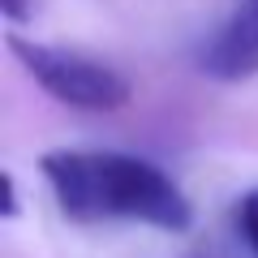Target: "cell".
Masks as SVG:
<instances>
[{"label": "cell", "mask_w": 258, "mask_h": 258, "mask_svg": "<svg viewBox=\"0 0 258 258\" xmlns=\"http://www.w3.org/2000/svg\"><path fill=\"white\" fill-rule=\"evenodd\" d=\"M39 172L52 185L60 215L78 224L129 220L159 232H189L194 203L159 164L129 151L60 147L39 159Z\"/></svg>", "instance_id": "1"}, {"label": "cell", "mask_w": 258, "mask_h": 258, "mask_svg": "<svg viewBox=\"0 0 258 258\" xmlns=\"http://www.w3.org/2000/svg\"><path fill=\"white\" fill-rule=\"evenodd\" d=\"M9 52L22 60V69L35 78L39 91H47L64 108L116 112L134 95L129 78L120 69H112L108 60H95V56L69 52V47H56V43H39V39H22V35H9Z\"/></svg>", "instance_id": "2"}, {"label": "cell", "mask_w": 258, "mask_h": 258, "mask_svg": "<svg viewBox=\"0 0 258 258\" xmlns=\"http://www.w3.org/2000/svg\"><path fill=\"white\" fill-rule=\"evenodd\" d=\"M198 69L215 82H249L258 78V0H237L220 22L207 47L198 52Z\"/></svg>", "instance_id": "3"}, {"label": "cell", "mask_w": 258, "mask_h": 258, "mask_svg": "<svg viewBox=\"0 0 258 258\" xmlns=\"http://www.w3.org/2000/svg\"><path fill=\"white\" fill-rule=\"evenodd\" d=\"M232 228L237 241L245 245V258H258V189L241 194L237 207H232Z\"/></svg>", "instance_id": "4"}, {"label": "cell", "mask_w": 258, "mask_h": 258, "mask_svg": "<svg viewBox=\"0 0 258 258\" xmlns=\"http://www.w3.org/2000/svg\"><path fill=\"white\" fill-rule=\"evenodd\" d=\"M0 185H5V207H0V215H5V220H13V215H18V181H13V172H5L0 176Z\"/></svg>", "instance_id": "5"}, {"label": "cell", "mask_w": 258, "mask_h": 258, "mask_svg": "<svg viewBox=\"0 0 258 258\" xmlns=\"http://www.w3.org/2000/svg\"><path fill=\"white\" fill-rule=\"evenodd\" d=\"M0 13L18 26V22H26V13H30V0H0Z\"/></svg>", "instance_id": "6"}, {"label": "cell", "mask_w": 258, "mask_h": 258, "mask_svg": "<svg viewBox=\"0 0 258 258\" xmlns=\"http://www.w3.org/2000/svg\"><path fill=\"white\" fill-rule=\"evenodd\" d=\"M194 258H241V254H232V249H224V245H207V249H198Z\"/></svg>", "instance_id": "7"}]
</instances>
